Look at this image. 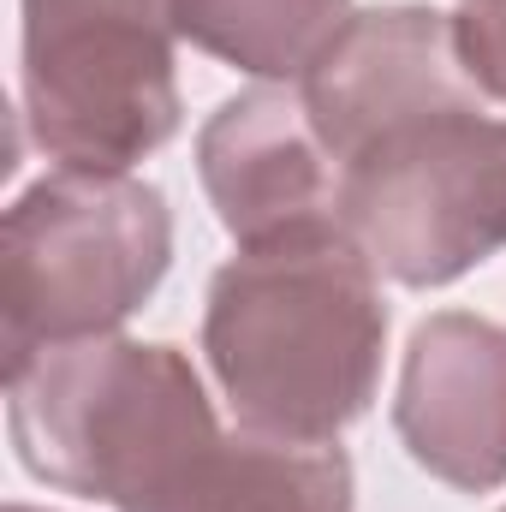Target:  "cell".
I'll list each match as a JSON object with an SVG mask.
<instances>
[{"mask_svg":"<svg viewBox=\"0 0 506 512\" xmlns=\"http://www.w3.org/2000/svg\"><path fill=\"white\" fill-rule=\"evenodd\" d=\"M340 221L376 274L429 292L506 251V120L453 114L346 167Z\"/></svg>","mask_w":506,"mask_h":512,"instance_id":"cell-4","label":"cell"},{"mask_svg":"<svg viewBox=\"0 0 506 512\" xmlns=\"http://www.w3.org/2000/svg\"><path fill=\"white\" fill-rule=\"evenodd\" d=\"M453 36H459V60L471 84L489 102H506V0H459Z\"/></svg>","mask_w":506,"mask_h":512,"instance_id":"cell-11","label":"cell"},{"mask_svg":"<svg viewBox=\"0 0 506 512\" xmlns=\"http://www.w3.org/2000/svg\"><path fill=\"white\" fill-rule=\"evenodd\" d=\"M203 352L233 417L286 441H340L376 399L387 304L376 262L346 227H310L209 280Z\"/></svg>","mask_w":506,"mask_h":512,"instance_id":"cell-1","label":"cell"},{"mask_svg":"<svg viewBox=\"0 0 506 512\" xmlns=\"http://www.w3.org/2000/svg\"><path fill=\"white\" fill-rule=\"evenodd\" d=\"M501 512H506V507H501Z\"/></svg>","mask_w":506,"mask_h":512,"instance_id":"cell-13","label":"cell"},{"mask_svg":"<svg viewBox=\"0 0 506 512\" xmlns=\"http://www.w3.org/2000/svg\"><path fill=\"white\" fill-rule=\"evenodd\" d=\"M6 423L30 477L114 512H203L227 429L179 346L90 334L6 376Z\"/></svg>","mask_w":506,"mask_h":512,"instance_id":"cell-2","label":"cell"},{"mask_svg":"<svg viewBox=\"0 0 506 512\" xmlns=\"http://www.w3.org/2000/svg\"><path fill=\"white\" fill-rule=\"evenodd\" d=\"M322 143L352 167L376 143L429 120L483 114L453 36V12L435 6H370L334 36V48L298 84Z\"/></svg>","mask_w":506,"mask_h":512,"instance_id":"cell-6","label":"cell"},{"mask_svg":"<svg viewBox=\"0 0 506 512\" xmlns=\"http://www.w3.org/2000/svg\"><path fill=\"white\" fill-rule=\"evenodd\" d=\"M173 36L262 84H304L352 24V0H167Z\"/></svg>","mask_w":506,"mask_h":512,"instance_id":"cell-9","label":"cell"},{"mask_svg":"<svg viewBox=\"0 0 506 512\" xmlns=\"http://www.w3.org/2000/svg\"><path fill=\"white\" fill-rule=\"evenodd\" d=\"M197 173L239 245H268L310 227L340 221L346 167L322 143L310 102L298 84H256L239 90L197 131Z\"/></svg>","mask_w":506,"mask_h":512,"instance_id":"cell-7","label":"cell"},{"mask_svg":"<svg viewBox=\"0 0 506 512\" xmlns=\"http://www.w3.org/2000/svg\"><path fill=\"white\" fill-rule=\"evenodd\" d=\"M393 429L429 477L459 495L506 483V328L477 310L417 322L399 370Z\"/></svg>","mask_w":506,"mask_h":512,"instance_id":"cell-8","label":"cell"},{"mask_svg":"<svg viewBox=\"0 0 506 512\" xmlns=\"http://www.w3.org/2000/svg\"><path fill=\"white\" fill-rule=\"evenodd\" d=\"M173 24L66 18L24 24V126L60 167L131 173L179 131Z\"/></svg>","mask_w":506,"mask_h":512,"instance_id":"cell-5","label":"cell"},{"mask_svg":"<svg viewBox=\"0 0 506 512\" xmlns=\"http://www.w3.org/2000/svg\"><path fill=\"white\" fill-rule=\"evenodd\" d=\"M173 262V209L137 173L54 167L0 227L6 376L42 346L120 334Z\"/></svg>","mask_w":506,"mask_h":512,"instance_id":"cell-3","label":"cell"},{"mask_svg":"<svg viewBox=\"0 0 506 512\" xmlns=\"http://www.w3.org/2000/svg\"><path fill=\"white\" fill-rule=\"evenodd\" d=\"M6 512H42V507H24V501H12V507H6Z\"/></svg>","mask_w":506,"mask_h":512,"instance_id":"cell-12","label":"cell"},{"mask_svg":"<svg viewBox=\"0 0 506 512\" xmlns=\"http://www.w3.org/2000/svg\"><path fill=\"white\" fill-rule=\"evenodd\" d=\"M203 512H352V459L340 441H286L233 423Z\"/></svg>","mask_w":506,"mask_h":512,"instance_id":"cell-10","label":"cell"}]
</instances>
